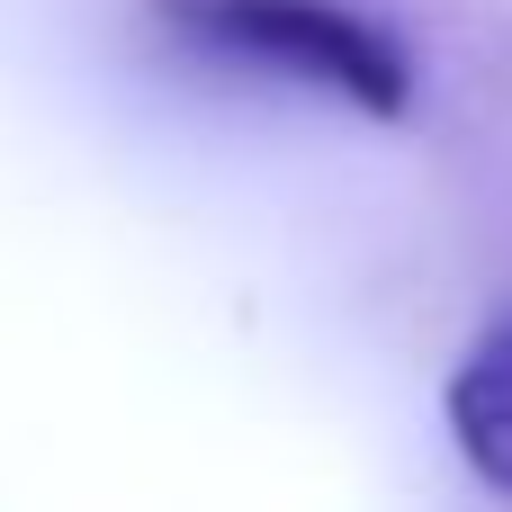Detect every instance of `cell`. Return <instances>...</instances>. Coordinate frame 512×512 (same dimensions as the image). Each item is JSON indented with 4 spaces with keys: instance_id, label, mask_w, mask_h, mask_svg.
Returning <instances> with one entry per match:
<instances>
[{
    "instance_id": "cell-2",
    "label": "cell",
    "mask_w": 512,
    "mask_h": 512,
    "mask_svg": "<svg viewBox=\"0 0 512 512\" xmlns=\"http://www.w3.org/2000/svg\"><path fill=\"white\" fill-rule=\"evenodd\" d=\"M441 414H450V441H459V459L512 495V315H495L468 351H459V369H450V387H441Z\"/></svg>"
},
{
    "instance_id": "cell-1",
    "label": "cell",
    "mask_w": 512,
    "mask_h": 512,
    "mask_svg": "<svg viewBox=\"0 0 512 512\" xmlns=\"http://www.w3.org/2000/svg\"><path fill=\"white\" fill-rule=\"evenodd\" d=\"M171 27L243 72L297 81L378 126L414 108V45L351 0H171Z\"/></svg>"
}]
</instances>
